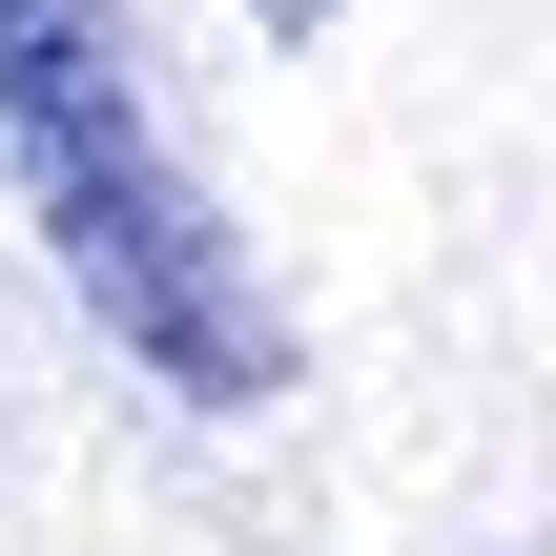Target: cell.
I'll return each mask as SVG.
<instances>
[{"instance_id":"obj_2","label":"cell","mask_w":556,"mask_h":556,"mask_svg":"<svg viewBox=\"0 0 556 556\" xmlns=\"http://www.w3.org/2000/svg\"><path fill=\"white\" fill-rule=\"evenodd\" d=\"M248 21H268V41H330V21H351V0H248Z\"/></svg>"},{"instance_id":"obj_1","label":"cell","mask_w":556,"mask_h":556,"mask_svg":"<svg viewBox=\"0 0 556 556\" xmlns=\"http://www.w3.org/2000/svg\"><path fill=\"white\" fill-rule=\"evenodd\" d=\"M0 165L41 268L83 289V330L165 392V413H268L289 392V309L248 268V227L206 206V165L144 124V62L103 0H0Z\"/></svg>"}]
</instances>
